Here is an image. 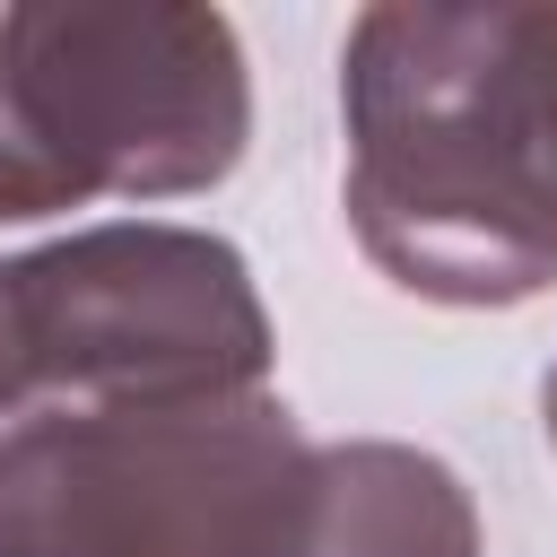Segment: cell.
Listing matches in <instances>:
<instances>
[{
	"label": "cell",
	"mask_w": 557,
	"mask_h": 557,
	"mask_svg": "<svg viewBox=\"0 0 557 557\" xmlns=\"http://www.w3.org/2000/svg\"><path fill=\"white\" fill-rule=\"evenodd\" d=\"M348 226L461 313L557 287V0H383L339 44Z\"/></svg>",
	"instance_id": "obj_1"
},
{
	"label": "cell",
	"mask_w": 557,
	"mask_h": 557,
	"mask_svg": "<svg viewBox=\"0 0 557 557\" xmlns=\"http://www.w3.org/2000/svg\"><path fill=\"white\" fill-rule=\"evenodd\" d=\"M305 505L278 392L44 400L0 435V557H296Z\"/></svg>",
	"instance_id": "obj_2"
},
{
	"label": "cell",
	"mask_w": 557,
	"mask_h": 557,
	"mask_svg": "<svg viewBox=\"0 0 557 557\" xmlns=\"http://www.w3.org/2000/svg\"><path fill=\"white\" fill-rule=\"evenodd\" d=\"M0 104L61 209L209 191L244 165L252 139L244 44L218 9L191 0L0 9Z\"/></svg>",
	"instance_id": "obj_3"
},
{
	"label": "cell",
	"mask_w": 557,
	"mask_h": 557,
	"mask_svg": "<svg viewBox=\"0 0 557 557\" xmlns=\"http://www.w3.org/2000/svg\"><path fill=\"white\" fill-rule=\"evenodd\" d=\"M9 296L44 400H218L270 392L252 261L209 226L104 218L9 252Z\"/></svg>",
	"instance_id": "obj_4"
},
{
	"label": "cell",
	"mask_w": 557,
	"mask_h": 557,
	"mask_svg": "<svg viewBox=\"0 0 557 557\" xmlns=\"http://www.w3.org/2000/svg\"><path fill=\"white\" fill-rule=\"evenodd\" d=\"M479 505L453 461L357 435V444H313V505H305V548L296 557H479Z\"/></svg>",
	"instance_id": "obj_5"
},
{
	"label": "cell",
	"mask_w": 557,
	"mask_h": 557,
	"mask_svg": "<svg viewBox=\"0 0 557 557\" xmlns=\"http://www.w3.org/2000/svg\"><path fill=\"white\" fill-rule=\"evenodd\" d=\"M61 209V191L35 174V157L17 148V122H9V104H0V226H26V218H52Z\"/></svg>",
	"instance_id": "obj_6"
},
{
	"label": "cell",
	"mask_w": 557,
	"mask_h": 557,
	"mask_svg": "<svg viewBox=\"0 0 557 557\" xmlns=\"http://www.w3.org/2000/svg\"><path fill=\"white\" fill-rule=\"evenodd\" d=\"M26 409H44V392H35V366H26V331H17V296H9V261H0V435H9Z\"/></svg>",
	"instance_id": "obj_7"
},
{
	"label": "cell",
	"mask_w": 557,
	"mask_h": 557,
	"mask_svg": "<svg viewBox=\"0 0 557 557\" xmlns=\"http://www.w3.org/2000/svg\"><path fill=\"white\" fill-rule=\"evenodd\" d=\"M540 418H548V453H557V366H548V383H540Z\"/></svg>",
	"instance_id": "obj_8"
}]
</instances>
